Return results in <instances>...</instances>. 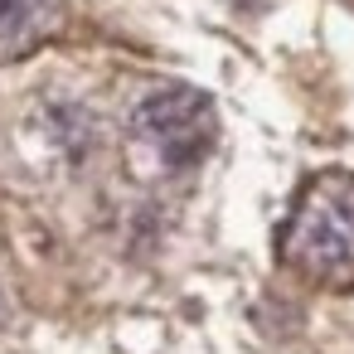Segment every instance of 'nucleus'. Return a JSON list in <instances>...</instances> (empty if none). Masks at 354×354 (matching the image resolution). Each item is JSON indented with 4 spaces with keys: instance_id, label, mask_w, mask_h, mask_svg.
<instances>
[{
    "instance_id": "obj_1",
    "label": "nucleus",
    "mask_w": 354,
    "mask_h": 354,
    "mask_svg": "<svg viewBox=\"0 0 354 354\" xmlns=\"http://www.w3.org/2000/svg\"><path fill=\"white\" fill-rule=\"evenodd\" d=\"M277 262L310 286L354 281V175L325 170L301 185L277 228Z\"/></svg>"
},
{
    "instance_id": "obj_2",
    "label": "nucleus",
    "mask_w": 354,
    "mask_h": 354,
    "mask_svg": "<svg viewBox=\"0 0 354 354\" xmlns=\"http://www.w3.org/2000/svg\"><path fill=\"white\" fill-rule=\"evenodd\" d=\"M214 102L189 83H151L127 107V141L156 175H189L214 151Z\"/></svg>"
},
{
    "instance_id": "obj_3",
    "label": "nucleus",
    "mask_w": 354,
    "mask_h": 354,
    "mask_svg": "<svg viewBox=\"0 0 354 354\" xmlns=\"http://www.w3.org/2000/svg\"><path fill=\"white\" fill-rule=\"evenodd\" d=\"M39 131L49 141V151L64 160V165H88L97 151H102V127L88 107L78 102H49L39 112Z\"/></svg>"
},
{
    "instance_id": "obj_4",
    "label": "nucleus",
    "mask_w": 354,
    "mask_h": 354,
    "mask_svg": "<svg viewBox=\"0 0 354 354\" xmlns=\"http://www.w3.org/2000/svg\"><path fill=\"white\" fill-rule=\"evenodd\" d=\"M39 20V0H0V39H20Z\"/></svg>"
},
{
    "instance_id": "obj_5",
    "label": "nucleus",
    "mask_w": 354,
    "mask_h": 354,
    "mask_svg": "<svg viewBox=\"0 0 354 354\" xmlns=\"http://www.w3.org/2000/svg\"><path fill=\"white\" fill-rule=\"evenodd\" d=\"M6 320H10V296H6V281H0V330H6Z\"/></svg>"
}]
</instances>
